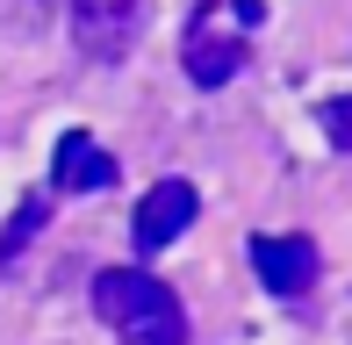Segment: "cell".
<instances>
[{"mask_svg": "<svg viewBox=\"0 0 352 345\" xmlns=\"http://www.w3.org/2000/svg\"><path fill=\"white\" fill-rule=\"evenodd\" d=\"M94 309H101V324L122 345H187L180 295H173L158 274H144V266H108V274H94Z\"/></svg>", "mask_w": 352, "mask_h": 345, "instance_id": "1", "label": "cell"}, {"mask_svg": "<svg viewBox=\"0 0 352 345\" xmlns=\"http://www.w3.org/2000/svg\"><path fill=\"white\" fill-rule=\"evenodd\" d=\"M65 22L94 65H122L137 29H144V0H65Z\"/></svg>", "mask_w": 352, "mask_h": 345, "instance_id": "2", "label": "cell"}, {"mask_svg": "<svg viewBox=\"0 0 352 345\" xmlns=\"http://www.w3.org/2000/svg\"><path fill=\"white\" fill-rule=\"evenodd\" d=\"M252 266H259V288L280 295V302L309 295L316 274H324L316 245H309V238H280V230H259V238H252Z\"/></svg>", "mask_w": 352, "mask_h": 345, "instance_id": "3", "label": "cell"}, {"mask_svg": "<svg viewBox=\"0 0 352 345\" xmlns=\"http://www.w3.org/2000/svg\"><path fill=\"white\" fill-rule=\"evenodd\" d=\"M195 209H201V194L187 180H158L151 194L137 201V223H130V238H137V252L151 259V252H166L173 238H180L187 223H195Z\"/></svg>", "mask_w": 352, "mask_h": 345, "instance_id": "4", "label": "cell"}, {"mask_svg": "<svg viewBox=\"0 0 352 345\" xmlns=\"http://www.w3.org/2000/svg\"><path fill=\"white\" fill-rule=\"evenodd\" d=\"M116 172L122 166L108 159L87 130H72L65 144H58V159H51V187H58V194H101V187H116Z\"/></svg>", "mask_w": 352, "mask_h": 345, "instance_id": "5", "label": "cell"}, {"mask_svg": "<svg viewBox=\"0 0 352 345\" xmlns=\"http://www.w3.org/2000/svg\"><path fill=\"white\" fill-rule=\"evenodd\" d=\"M245 36H216L209 22H195L187 29V51H180V65H187V80L195 87H230L237 72H245Z\"/></svg>", "mask_w": 352, "mask_h": 345, "instance_id": "6", "label": "cell"}, {"mask_svg": "<svg viewBox=\"0 0 352 345\" xmlns=\"http://www.w3.org/2000/svg\"><path fill=\"white\" fill-rule=\"evenodd\" d=\"M43 216H51V201H43V194H29L22 209L8 216V230H0V266H14V259L29 252V238H36V230H43Z\"/></svg>", "mask_w": 352, "mask_h": 345, "instance_id": "7", "label": "cell"}, {"mask_svg": "<svg viewBox=\"0 0 352 345\" xmlns=\"http://www.w3.org/2000/svg\"><path fill=\"white\" fill-rule=\"evenodd\" d=\"M316 122H324V137H331L338 151H352V93H338V101H324V108H316Z\"/></svg>", "mask_w": 352, "mask_h": 345, "instance_id": "8", "label": "cell"}]
</instances>
